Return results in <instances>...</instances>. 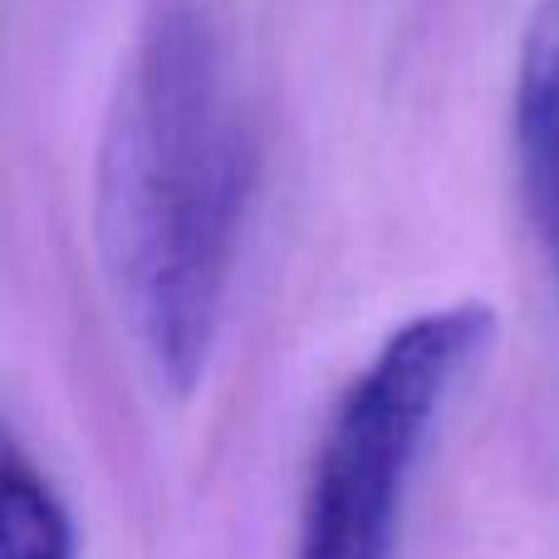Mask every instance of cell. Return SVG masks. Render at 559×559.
Segmentation results:
<instances>
[{
  "mask_svg": "<svg viewBox=\"0 0 559 559\" xmlns=\"http://www.w3.org/2000/svg\"><path fill=\"white\" fill-rule=\"evenodd\" d=\"M251 167L222 35L202 10L167 5L118 69L94 173L98 261L167 393L202 383L222 334Z\"/></svg>",
  "mask_w": 559,
  "mask_h": 559,
  "instance_id": "6da1fadb",
  "label": "cell"
},
{
  "mask_svg": "<svg viewBox=\"0 0 559 559\" xmlns=\"http://www.w3.org/2000/svg\"><path fill=\"white\" fill-rule=\"evenodd\" d=\"M491 309H423L348 378L309 462L295 559H393L413 476L447 403L491 344Z\"/></svg>",
  "mask_w": 559,
  "mask_h": 559,
  "instance_id": "7a4b0ae2",
  "label": "cell"
},
{
  "mask_svg": "<svg viewBox=\"0 0 559 559\" xmlns=\"http://www.w3.org/2000/svg\"><path fill=\"white\" fill-rule=\"evenodd\" d=\"M515 167L559 285V0H540L515 59Z\"/></svg>",
  "mask_w": 559,
  "mask_h": 559,
  "instance_id": "3957f363",
  "label": "cell"
},
{
  "mask_svg": "<svg viewBox=\"0 0 559 559\" xmlns=\"http://www.w3.org/2000/svg\"><path fill=\"white\" fill-rule=\"evenodd\" d=\"M0 559H79L74 515L20 442L5 447L0 472Z\"/></svg>",
  "mask_w": 559,
  "mask_h": 559,
  "instance_id": "277c9868",
  "label": "cell"
}]
</instances>
